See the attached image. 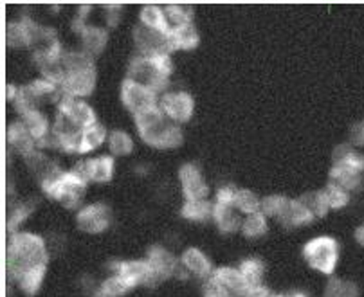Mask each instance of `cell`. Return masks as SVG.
I'll use <instances>...</instances> for the list:
<instances>
[{"label":"cell","instance_id":"cell-1","mask_svg":"<svg viewBox=\"0 0 364 297\" xmlns=\"http://www.w3.org/2000/svg\"><path fill=\"white\" fill-rule=\"evenodd\" d=\"M49 252H47L46 239L35 232H13L8 239L6 251V272L9 281H15L26 270L38 265H47Z\"/></svg>","mask_w":364,"mask_h":297},{"label":"cell","instance_id":"cell-2","mask_svg":"<svg viewBox=\"0 0 364 297\" xmlns=\"http://www.w3.org/2000/svg\"><path fill=\"white\" fill-rule=\"evenodd\" d=\"M134 121H136L137 134L141 139L148 146L157 148V150H173V148L181 146L182 139H184L181 126L168 119L159 107L137 114L134 116Z\"/></svg>","mask_w":364,"mask_h":297},{"label":"cell","instance_id":"cell-3","mask_svg":"<svg viewBox=\"0 0 364 297\" xmlns=\"http://www.w3.org/2000/svg\"><path fill=\"white\" fill-rule=\"evenodd\" d=\"M173 72L171 54H134L128 63V76L163 96L170 85V76Z\"/></svg>","mask_w":364,"mask_h":297},{"label":"cell","instance_id":"cell-4","mask_svg":"<svg viewBox=\"0 0 364 297\" xmlns=\"http://www.w3.org/2000/svg\"><path fill=\"white\" fill-rule=\"evenodd\" d=\"M364 157L348 144H341L333 150V164L330 168V182L345 191H355L363 184Z\"/></svg>","mask_w":364,"mask_h":297},{"label":"cell","instance_id":"cell-5","mask_svg":"<svg viewBox=\"0 0 364 297\" xmlns=\"http://www.w3.org/2000/svg\"><path fill=\"white\" fill-rule=\"evenodd\" d=\"M87 184H89V182L83 180V178L73 170L62 171V173L56 175V177L40 182L43 193L49 198H53V200L60 202V204L67 209H74L82 204L83 197H85Z\"/></svg>","mask_w":364,"mask_h":297},{"label":"cell","instance_id":"cell-6","mask_svg":"<svg viewBox=\"0 0 364 297\" xmlns=\"http://www.w3.org/2000/svg\"><path fill=\"white\" fill-rule=\"evenodd\" d=\"M303 258L309 263L310 269L326 276L333 274L339 261V243L332 236H316L305 243Z\"/></svg>","mask_w":364,"mask_h":297},{"label":"cell","instance_id":"cell-7","mask_svg":"<svg viewBox=\"0 0 364 297\" xmlns=\"http://www.w3.org/2000/svg\"><path fill=\"white\" fill-rule=\"evenodd\" d=\"M119 94L121 101L127 107V110L132 112V116H137V114L150 110L154 107H159V94H155L154 90L144 87L143 83L130 80V77H124L123 80Z\"/></svg>","mask_w":364,"mask_h":297},{"label":"cell","instance_id":"cell-8","mask_svg":"<svg viewBox=\"0 0 364 297\" xmlns=\"http://www.w3.org/2000/svg\"><path fill=\"white\" fill-rule=\"evenodd\" d=\"M159 108L175 124H186L193 117L195 101L191 94L184 90H175V92H164L159 97Z\"/></svg>","mask_w":364,"mask_h":297},{"label":"cell","instance_id":"cell-9","mask_svg":"<svg viewBox=\"0 0 364 297\" xmlns=\"http://www.w3.org/2000/svg\"><path fill=\"white\" fill-rule=\"evenodd\" d=\"M110 270L114 274H117L119 278L124 279L130 288H136V286L146 285V286H155V276L151 272V266L146 259H128V261H114L110 265Z\"/></svg>","mask_w":364,"mask_h":297},{"label":"cell","instance_id":"cell-10","mask_svg":"<svg viewBox=\"0 0 364 297\" xmlns=\"http://www.w3.org/2000/svg\"><path fill=\"white\" fill-rule=\"evenodd\" d=\"M134 43L137 47V53L141 54H171L175 53L171 45L170 33H161L144 27L143 23H137L134 27Z\"/></svg>","mask_w":364,"mask_h":297},{"label":"cell","instance_id":"cell-11","mask_svg":"<svg viewBox=\"0 0 364 297\" xmlns=\"http://www.w3.org/2000/svg\"><path fill=\"white\" fill-rule=\"evenodd\" d=\"M110 222H112V212H110L109 205L101 204V202L85 205L76 215V225L89 234H100V232L107 231Z\"/></svg>","mask_w":364,"mask_h":297},{"label":"cell","instance_id":"cell-12","mask_svg":"<svg viewBox=\"0 0 364 297\" xmlns=\"http://www.w3.org/2000/svg\"><path fill=\"white\" fill-rule=\"evenodd\" d=\"M73 171H76L83 180L105 184L114 177V157L112 155H97V157L85 158L74 164Z\"/></svg>","mask_w":364,"mask_h":297},{"label":"cell","instance_id":"cell-13","mask_svg":"<svg viewBox=\"0 0 364 297\" xmlns=\"http://www.w3.org/2000/svg\"><path fill=\"white\" fill-rule=\"evenodd\" d=\"M96 69L92 67H87V69L74 70V72H67L63 76L62 83H60V89H62L63 96L76 97V99H83V97L90 96L96 87Z\"/></svg>","mask_w":364,"mask_h":297},{"label":"cell","instance_id":"cell-14","mask_svg":"<svg viewBox=\"0 0 364 297\" xmlns=\"http://www.w3.org/2000/svg\"><path fill=\"white\" fill-rule=\"evenodd\" d=\"M178 182H181L182 195L186 200H204L210 195V188L202 177L200 168L193 162L182 164L178 170Z\"/></svg>","mask_w":364,"mask_h":297},{"label":"cell","instance_id":"cell-15","mask_svg":"<svg viewBox=\"0 0 364 297\" xmlns=\"http://www.w3.org/2000/svg\"><path fill=\"white\" fill-rule=\"evenodd\" d=\"M56 112L63 114V116H65L70 123L76 124L80 130H85V128L97 123V116L96 112H94V108L90 107L85 99L62 96V99L58 101V110H56Z\"/></svg>","mask_w":364,"mask_h":297},{"label":"cell","instance_id":"cell-16","mask_svg":"<svg viewBox=\"0 0 364 297\" xmlns=\"http://www.w3.org/2000/svg\"><path fill=\"white\" fill-rule=\"evenodd\" d=\"M146 261L150 263L151 272H154L157 285L166 281V279H170L171 276H177L178 272L177 258H175L168 249L161 247V245H154V247L148 251Z\"/></svg>","mask_w":364,"mask_h":297},{"label":"cell","instance_id":"cell-17","mask_svg":"<svg viewBox=\"0 0 364 297\" xmlns=\"http://www.w3.org/2000/svg\"><path fill=\"white\" fill-rule=\"evenodd\" d=\"M8 146L11 150H15L16 153H20L22 157H28L29 153H33L36 148V141L33 139L31 131L28 130V126L23 124V121H15V123H9L8 126Z\"/></svg>","mask_w":364,"mask_h":297},{"label":"cell","instance_id":"cell-18","mask_svg":"<svg viewBox=\"0 0 364 297\" xmlns=\"http://www.w3.org/2000/svg\"><path fill=\"white\" fill-rule=\"evenodd\" d=\"M182 269L186 270L188 274H193L195 278L208 279L213 274V265H211L210 258L197 247H190L182 252L181 256Z\"/></svg>","mask_w":364,"mask_h":297},{"label":"cell","instance_id":"cell-19","mask_svg":"<svg viewBox=\"0 0 364 297\" xmlns=\"http://www.w3.org/2000/svg\"><path fill=\"white\" fill-rule=\"evenodd\" d=\"M36 23L29 18L9 22L6 26V43L9 47H31Z\"/></svg>","mask_w":364,"mask_h":297},{"label":"cell","instance_id":"cell-20","mask_svg":"<svg viewBox=\"0 0 364 297\" xmlns=\"http://www.w3.org/2000/svg\"><path fill=\"white\" fill-rule=\"evenodd\" d=\"M278 220L285 227H303V225L312 224L316 220V216L299 198H294V200H289L287 209L283 211Z\"/></svg>","mask_w":364,"mask_h":297},{"label":"cell","instance_id":"cell-21","mask_svg":"<svg viewBox=\"0 0 364 297\" xmlns=\"http://www.w3.org/2000/svg\"><path fill=\"white\" fill-rule=\"evenodd\" d=\"M213 276L217 281H220L225 288L231 290L237 297H244L247 293L249 286L245 283L244 276L240 274V270L235 269V266H218L213 270Z\"/></svg>","mask_w":364,"mask_h":297},{"label":"cell","instance_id":"cell-22","mask_svg":"<svg viewBox=\"0 0 364 297\" xmlns=\"http://www.w3.org/2000/svg\"><path fill=\"white\" fill-rule=\"evenodd\" d=\"M83 43V50H85L89 56H97L101 54V50L105 49L107 42H109V33H107L105 27L100 26H90L87 23L83 27V31L80 33Z\"/></svg>","mask_w":364,"mask_h":297},{"label":"cell","instance_id":"cell-23","mask_svg":"<svg viewBox=\"0 0 364 297\" xmlns=\"http://www.w3.org/2000/svg\"><path fill=\"white\" fill-rule=\"evenodd\" d=\"M213 220L218 231L224 232V234H231L242 227V220L231 205H220L213 202Z\"/></svg>","mask_w":364,"mask_h":297},{"label":"cell","instance_id":"cell-24","mask_svg":"<svg viewBox=\"0 0 364 297\" xmlns=\"http://www.w3.org/2000/svg\"><path fill=\"white\" fill-rule=\"evenodd\" d=\"M164 15H166L168 29L170 33L178 31L182 27H188L193 23V11H191L190 6L182 4H164Z\"/></svg>","mask_w":364,"mask_h":297},{"label":"cell","instance_id":"cell-25","mask_svg":"<svg viewBox=\"0 0 364 297\" xmlns=\"http://www.w3.org/2000/svg\"><path fill=\"white\" fill-rule=\"evenodd\" d=\"M139 23H143L144 27H150V29H155V31L170 33L163 6H157V4L143 6L139 11Z\"/></svg>","mask_w":364,"mask_h":297},{"label":"cell","instance_id":"cell-26","mask_svg":"<svg viewBox=\"0 0 364 297\" xmlns=\"http://www.w3.org/2000/svg\"><path fill=\"white\" fill-rule=\"evenodd\" d=\"M47 274V265H38L33 266V269L26 270L18 279H16V285L20 286L23 293H28V296H35L38 293V290L42 288V283L46 279Z\"/></svg>","mask_w":364,"mask_h":297},{"label":"cell","instance_id":"cell-27","mask_svg":"<svg viewBox=\"0 0 364 297\" xmlns=\"http://www.w3.org/2000/svg\"><path fill=\"white\" fill-rule=\"evenodd\" d=\"M181 215L186 220L205 222L208 218H213V204L208 198H204V200H184Z\"/></svg>","mask_w":364,"mask_h":297},{"label":"cell","instance_id":"cell-28","mask_svg":"<svg viewBox=\"0 0 364 297\" xmlns=\"http://www.w3.org/2000/svg\"><path fill=\"white\" fill-rule=\"evenodd\" d=\"M107 139H109V134H107L105 126L97 121L92 126L85 128V130L82 131V148H80V155H85L97 150Z\"/></svg>","mask_w":364,"mask_h":297},{"label":"cell","instance_id":"cell-29","mask_svg":"<svg viewBox=\"0 0 364 297\" xmlns=\"http://www.w3.org/2000/svg\"><path fill=\"white\" fill-rule=\"evenodd\" d=\"M238 270H240V274L244 276L245 283H247L249 290L255 288V286H259L264 285V274H265V265L262 259L258 258H249V259H244V261L240 263V266H238Z\"/></svg>","mask_w":364,"mask_h":297},{"label":"cell","instance_id":"cell-30","mask_svg":"<svg viewBox=\"0 0 364 297\" xmlns=\"http://www.w3.org/2000/svg\"><path fill=\"white\" fill-rule=\"evenodd\" d=\"M109 151L112 157H124L134 151V139L132 135L123 130H112L109 134Z\"/></svg>","mask_w":364,"mask_h":297},{"label":"cell","instance_id":"cell-31","mask_svg":"<svg viewBox=\"0 0 364 297\" xmlns=\"http://www.w3.org/2000/svg\"><path fill=\"white\" fill-rule=\"evenodd\" d=\"M170 38L173 50H193L198 45V42H200V36H198L193 23L188 27H182V29L175 33H170Z\"/></svg>","mask_w":364,"mask_h":297},{"label":"cell","instance_id":"cell-32","mask_svg":"<svg viewBox=\"0 0 364 297\" xmlns=\"http://www.w3.org/2000/svg\"><path fill=\"white\" fill-rule=\"evenodd\" d=\"M269 225H267V216L264 212H255V215H247L245 220H242V234L249 239L259 238V236H264L267 232Z\"/></svg>","mask_w":364,"mask_h":297},{"label":"cell","instance_id":"cell-33","mask_svg":"<svg viewBox=\"0 0 364 297\" xmlns=\"http://www.w3.org/2000/svg\"><path fill=\"white\" fill-rule=\"evenodd\" d=\"M132 288L124 283L123 278H119L117 274H112L109 279L100 283V286L94 292V297H123Z\"/></svg>","mask_w":364,"mask_h":297},{"label":"cell","instance_id":"cell-34","mask_svg":"<svg viewBox=\"0 0 364 297\" xmlns=\"http://www.w3.org/2000/svg\"><path fill=\"white\" fill-rule=\"evenodd\" d=\"M235 209L244 215H255L262 209V198L249 189H237V197H235Z\"/></svg>","mask_w":364,"mask_h":297},{"label":"cell","instance_id":"cell-35","mask_svg":"<svg viewBox=\"0 0 364 297\" xmlns=\"http://www.w3.org/2000/svg\"><path fill=\"white\" fill-rule=\"evenodd\" d=\"M323 297H359V286L346 279H332L325 286Z\"/></svg>","mask_w":364,"mask_h":297},{"label":"cell","instance_id":"cell-36","mask_svg":"<svg viewBox=\"0 0 364 297\" xmlns=\"http://www.w3.org/2000/svg\"><path fill=\"white\" fill-rule=\"evenodd\" d=\"M289 200L291 198L283 197V195H269V197L262 198V209L259 212H264L267 218H279L283 211L287 209Z\"/></svg>","mask_w":364,"mask_h":297},{"label":"cell","instance_id":"cell-37","mask_svg":"<svg viewBox=\"0 0 364 297\" xmlns=\"http://www.w3.org/2000/svg\"><path fill=\"white\" fill-rule=\"evenodd\" d=\"M321 191H323V197H325L326 204H328L330 209H343L350 202L348 191H345L343 188H339L337 184H333V182L326 184V188L321 189Z\"/></svg>","mask_w":364,"mask_h":297},{"label":"cell","instance_id":"cell-38","mask_svg":"<svg viewBox=\"0 0 364 297\" xmlns=\"http://www.w3.org/2000/svg\"><path fill=\"white\" fill-rule=\"evenodd\" d=\"M299 200H301L303 204L310 209V211L314 212L316 218H321V216H325L326 212L330 211L328 204H326L325 197H323V191H316V193L303 195V197H299Z\"/></svg>","mask_w":364,"mask_h":297},{"label":"cell","instance_id":"cell-39","mask_svg":"<svg viewBox=\"0 0 364 297\" xmlns=\"http://www.w3.org/2000/svg\"><path fill=\"white\" fill-rule=\"evenodd\" d=\"M31 211H33L31 204H16L15 207L9 211V215H8V232L9 234L16 232V229H18L20 225L23 224V220H26L29 215H31Z\"/></svg>","mask_w":364,"mask_h":297},{"label":"cell","instance_id":"cell-40","mask_svg":"<svg viewBox=\"0 0 364 297\" xmlns=\"http://www.w3.org/2000/svg\"><path fill=\"white\" fill-rule=\"evenodd\" d=\"M202 297H237L229 288H225L220 281L210 276L204 283V292H202Z\"/></svg>","mask_w":364,"mask_h":297},{"label":"cell","instance_id":"cell-41","mask_svg":"<svg viewBox=\"0 0 364 297\" xmlns=\"http://www.w3.org/2000/svg\"><path fill=\"white\" fill-rule=\"evenodd\" d=\"M235 197H237V189H235V185L224 184L217 189V195H215V204L231 205V207H235Z\"/></svg>","mask_w":364,"mask_h":297},{"label":"cell","instance_id":"cell-42","mask_svg":"<svg viewBox=\"0 0 364 297\" xmlns=\"http://www.w3.org/2000/svg\"><path fill=\"white\" fill-rule=\"evenodd\" d=\"M244 297H276V293H272L267 286L259 285V286H255V288L247 290V293H245Z\"/></svg>","mask_w":364,"mask_h":297},{"label":"cell","instance_id":"cell-43","mask_svg":"<svg viewBox=\"0 0 364 297\" xmlns=\"http://www.w3.org/2000/svg\"><path fill=\"white\" fill-rule=\"evenodd\" d=\"M352 141L357 144V146L364 148V121L352 128Z\"/></svg>","mask_w":364,"mask_h":297},{"label":"cell","instance_id":"cell-44","mask_svg":"<svg viewBox=\"0 0 364 297\" xmlns=\"http://www.w3.org/2000/svg\"><path fill=\"white\" fill-rule=\"evenodd\" d=\"M105 15H107V22H109V26H116L117 16L121 15V6H107Z\"/></svg>","mask_w":364,"mask_h":297},{"label":"cell","instance_id":"cell-45","mask_svg":"<svg viewBox=\"0 0 364 297\" xmlns=\"http://www.w3.org/2000/svg\"><path fill=\"white\" fill-rule=\"evenodd\" d=\"M20 94V89L16 85H13V83H9L8 89H6V97H8V101H13L15 103L16 97H18Z\"/></svg>","mask_w":364,"mask_h":297},{"label":"cell","instance_id":"cell-46","mask_svg":"<svg viewBox=\"0 0 364 297\" xmlns=\"http://www.w3.org/2000/svg\"><path fill=\"white\" fill-rule=\"evenodd\" d=\"M355 239L359 245H363L364 247V225H360V227L355 229Z\"/></svg>","mask_w":364,"mask_h":297},{"label":"cell","instance_id":"cell-47","mask_svg":"<svg viewBox=\"0 0 364 297\" xmlns=\"http://www.w3.org/2000/svg\"><path fill=\"white\" fill-rule=\"evenodd\" d=\"M276 297H306L303 292H287V293H279Z\"/></svg>","mask_w":364,"mask_h":297}]
</instances>
